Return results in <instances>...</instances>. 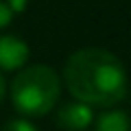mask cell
I'll use <instances>...</instances> for the list:
<instances>
[{
    "label": "cell",
    "instance_id": "obj_1",
    "mask_svg": "<svg viewBox=\"0 0 131 131\" xmlns=\"http://www.w3.org/2000/svg\"><path fill=\"white\" fill-rule=\"evenodd\" d=\"M66 85L85 105H116L125 98L127 72L114 52L83 48L68 59L63 70Z\"/></svg>",
    "mask_w": 131,
    "mask_h": 131
},
{
    "label": "cell",
    "instance_id": "obj_2",
    "mask_svg": "<svg viewBox=\"0 0 131 131\" xmlns=\"http://www.w3.org/2000/svg\"><path fill=\"white\" fill-rule=\"evenodd\" d=\"M59 77L48 66H33L20 72L13 81V103L26 116H44L59 98Z\"/></svg>",
    "mask_w": 131,
    "mask_h": 131
},
{
    "label": "cell",
    "instance_id": "obj_3",
    "mask_svg": "<svg viewBox=\"0 0 131 131\" xmlns=\"http://www.w3.org/2000/svg\"><path fill=\"white\" fill-rule=\"evenodd\" d=\"M57 122L63 127L66 131H83L92 122V109L85 103H72L66 105L59 114H57Z\"/></svg>",
    "mask_w": 131,
    "mask_h": 131
},
{
    "label": "cell",
    "instance_id": "obj_4",
    "mask_svg": "<svg viewBox=\"0 0 131 131\" xmlns=\"http://www.w3.org/2000/svg\"><path fill=\"white\" fill-rule=\"evenodd\" d=\"M28 57V46L22 39L15 37H2L0 39V66L5 70H13L26 61Z\"/></svg>",
    "mask_w": 131,
    "mask_h": 131
},
{
    "label": "cell",
    "instance_id": "obj_5",
    "mask_svg": "<svg viewBox=\"0 0 131 131\" xmlns=\"http://www.w3.org/2000/svg\"><path fill=\"white\" fill-rule=\"evenodd\" d=\"M96 131H131V120L122 112H105L96 122Z\"/></svg>",
    "mask_w": 131,
    "mask_h": 131
},
{
    "label": "cell",
    "instance_id": "obj_6",
    "mask_svg": "<svg viewBox=\"0 0 131 131\" xmlns=\"http://www.w3.org/2000/svg\"><path fill=\"white\" fill-rule=\"evenodd\" d=\"M2 131H37L28 120H11Z\"/></svg>",
    "mask_w": 131,
    "mask_h": 131
},
{
    "label": "cell",
    "instance_id": "obj_7",
    "mask_svg": "<svg viewBox=\"0 0 131 131\" xmlns=\"http://www.w3.org/2000/svg\"><path fill=\"white\" fill-rule=\"evenodd\" d=\"M11 22V9L5 5V2H0V28L7 26Z\"/></svg>",
    "mask_w": 131,
    "mask_h": 131
},
{
    "label": "cell",
    "instance_id": "obj_8",
    "mask_svg": "<svg viewBox=\"0 0 131 131\" xmlns=\"http://www.w3.org/2000/svg\"><path fill=\"white\" fill-rule=\"evenodd\" d=\"M9 2H11V7H13L15 11H22L24 5H26V0H9Z\"/></svg>",
    "mask_w": 131,
    "mask_h": 131
},
{
    "label": "cell",
    "instance_id": "obj_9",
    "mask_svg": "<svg viewBox=\"0 0 131 131\" xmlns=\"http://www.w3.org/2000/svg\"><path fill=\"white\" fill-rule=\"evenodd\" d=\"M2 96H5V81H2V77H0V101H2Z\"/></svg>",
    "mask_w": 131,
    "mask_h": 131
}]
</instances>
